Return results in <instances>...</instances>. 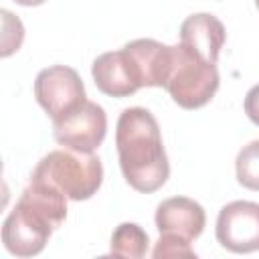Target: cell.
I'll list each match as a JSON object with an SVG mask.
<instances>
[{
	"label": "cell",
	"mask_w": 259,
	"mask_h": 259,
	"mask_svg": "<svg viewBox=\"0 0 259 259\" xmlns=\"http://www.w3.org/2000/svg\"><path fill=\"white\" fill-rule=\"evenodd\" d=\"M119 168L125 182L138 192L162 188L170 176L168 156L156 117L146 107H127L115 127Z\"/></svg>",
	"instance_id": "1"
},
{
	"label": "cell",
	"mask_w": 259,
	"mask_h": 259,
	"mask_svg": "<svg viewBox=\"0 0 259 259\" xmlns=\"http://www.w3.org/2000/svg\"><path fill=\"white\" fill-rule=\"evenodd\" d=\"M67 219V196L57 186L32 180L2 225V243L16 257L38 255Z\"/></svg>",
	"instance_id": "2"
},
{
	"label": "cell",
	"mask_w": 259,
	"mask_h": 259,
	"mask_svg": "<svg viewBox=\"0 0 259 259\" xmlns=\"http://www.w3.org/2000/svg\"><path fill=\"white\" fill-rule=\"evenodd\" d=\"M30 178L57 186L71 200H87L103 182V166L95 154L65 148L42 156Z\"/></svg>",
	"instance_id": "3"
},
{
	"label": "cell",
	"mask_w": 259,
	"mask_h": 259,
	"mask_svg": "<svg viewBox=\"0 0 259 259\" xmlns=\"http://www.w3.org/2000/svg\"><path fill=\"white\" fill-rule=\"evenodd\" d=\"M164 89L182 109H198L206 105L219 89L217 63L206 61L178 42L170 53V71Z\"/></svg>",
	"instance_id": "4"
},
{
	"label": "cell",
	"mask_w": 259,
	"mask_h": 259,
	"mask_svg": "<svg viewBox=\"0 0 259 259\" xmlns=\"http://www.w3.org/2000/svg\"><path fill=\"white\" fill-rule=\"evenodd\" d=\"M34 97L47 115L57 121L87 101L85 85L79 73L67 65L42 69L34 79Z\"/></svg>",
	"instance_id": "5"
},
{
	"label": "cell",
	"mask_w": 259,
	"mask_h": 259,
	"mask_svg": "<svg viewBox=\"0 0 259 259\" xmlns=\"http://www.w3.org/2000/svg\"><path fill=\"white\" fill-rule=\"evenodd\" d=\"M107 134V115L95 101H83L65 117L53 121V136L57 144L69 150L93 154Z\"/></svg>",
	"instance_id": "6"
},
{
	"label": "cell",
	"mask_w": 259,
	"mask_h": 259,
	"mask_svg": "<svg viewBox=\"0 0 259 259\" xmlns=\"http://www.w3.org/2000/svg\"><path fill=\"white\" fill-rule=\"evenodd\" d=\"M217 241L231 253L259 251V204L251 200L225 204L217 219Z\"/></svg>",
	"instance_id": "7"
},
{
	"label": "cell",
	"mask_w": 259,
	"mask_h": 259,
	"mask_svg": "<svg viewBox=\"0 0 259 259\" xmlns=\"http://www.w3.org/2000/svg\"><path fill=\"white\" fill-rule=\"evenodd\" d=\"M91 75L97 89L109 97H127L144 87L140 65L125 47L99 55L91 65Z\"/></svg>",
	"instance_id": "8"
},
{
	"label": "cell",
	"mask_w": 259,
	"mask_h": 259,
	"mask_svg": "<svg viewBox=\"0 0 259 259\" xmlns=\"http://www.w3.org/2000/svg\"><path fill=\"white\" fill-rule=\"evenodd\" d=\"M206 223L204 208L186 196H172L158 204L156 208V229L160 233L176 235L186 241L200 237Z\"/></svg>",
	"instance_id": "9"
},
{
	"label": "cell",
	"mask_w": 259,
	"mask_h": 259,
	"mask_svg": "<svg viewBox=\"0 0 259 259\" xmlns=\"http://www.w3.org/2000/svg\"><path fill=\"white\" fill-rule=\"evenodd\" d=\"M225 38L227 32L223 22L208 12L190 14L180 26V42L210 63H217Z\"/></svg>",
	"instance_id": "10"
},
{
	"label": "cell",
	"mask_w": 259,
	"mask_h": 259,
	"mask_svg": "<svg viewBox=\"0 0 259 259\" xmlns=\"http://www.w3.org/2000/svg\"><path fill=\"white\" fill-rule=\"evenodd\" d=\"M148 233L136 223H121L111 235L109 255L121 259H140L148 253Z\"/></svg>",
	"instance_id": "11"
},
{
	"label": "cell",
	"mask_w": 259,
	"mask_h": 259,
	"mask_svg": "<svg viewBox=\"0 0 259 259\" xmlns=\"http://www.w3.org/2000/svg\"><path fill=\"white\" fill-rule=\"evenodd\" d=\"M235 172L241 186L259 192V140L241 148L235 160Z\"/></svg>",
	"instance_id": "12"
},
{
	"label": "cell",
	"mask_w": 259,
	"mask_h": 259,
	"mask_svg": "<svg viewBox=\"0 0 259 259\" xmlns=\"http://www.w3.org/2000/svg\"><path fill=\"white\" fill-rule=\"evenodd\" d=\"M154 259H196L194 249L190 247V241L180 239L176 235L160 233V239L152 251Z\"/></svg>",
	"instance_id": "13"
},
{
	"label": "cell",
	"mask_w": 259,
	"mask_h": 259,
	"mask_svg": "<svg viewBox=\"0 0 259 259\" xmlns=\"http://www.w3.org/2000/svg\"><path fill=\"white\" fill-rule=\"evenodd\" d=\"M245 113L255 125H259V83L253 85L245 95Z\"/></svg>",
	"instance_id": "14"
},
{
	"label": "cell",
	"mask_w": 259,
	"mask_h": 259,
	"mask_svg": "<svg viewBox=\"0 0 259 259\" xmlns=\"http://www.w3.org/2000/svg\"><path fill=\"white\" fill-rule=\"evenodd\" d=\"M16 4H20V6H40L42 2H47V0H14Z\"/></svg>",
	"instance_id": "15"
},
{
	"label": "cell",
	"mask_w": 259,
	"mask_h": 259,
	"mask_svg": "<svg viewBox=\"0 0 259 259\" xmlns=\"http://www.w3.org/2000/svg\"><path fill=\"white\" fill-rule=\"evenodd\" d=\"M255 4H257V8H259V0H255Z\"/></svg>",
	"instance_id": "16"
}]
</instances>
